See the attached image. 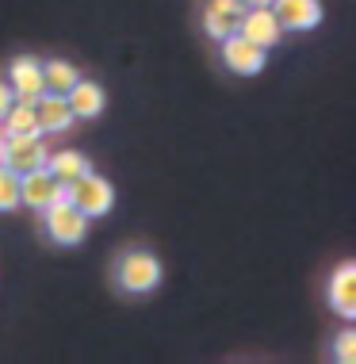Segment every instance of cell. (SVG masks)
<instances>
[{"label": "cell", "mask_w": 356, "mask_h": 364, "mask_svg": "<svg viewBox=\"0 0 356 364\" xmlns=\"http://www.w3.org/2000/svg\"><path fill=\"white\" fill-rule=\"evenodd\" d=\"M253 4H272V0H253Z\"/></svg>", "instance_id": "obj_20"}, {"label": "cell", "mask_w": 356, "mask_h": 364, "mask_svg": "<svg viewBox=\"0 0 356 364\" xmlns=\"http://www.w3.org/2000/svg\"><path fill=\"white\" fill-rule=\"evenodd\" d=\"M35 115H38V131H43V134H65L69 127L77 123L73 107H69V100L62 92H43V96H38Z\"/></svg>", "instance_id": "obj_9"}, {"label": "cell", "mask_w": 356, "mask_h": 364, "mask_svg": "<svg viewBox=\"0 0 356 364\" xmlns=\"http://www.w3.org/2000/svg\"><path fill=\"white\" fill-rule=\"evenodd\" d=\"M65 100H69V107H73L77 119H96V115L104 112L107 96H104V88L96 85V81H85V77H77V85L65 92Z\"/></svg>", "instance_id": "obj_12"}, {"label": "cell", "mask_w": 356, "mask_h": 364, "mask_svg": "<svg viewBox=\"0 0 356 364\" xmlns=\"http://www.w3.org/2000/svg\"><path fill=\"white\" fill-rule=\"evenodd\" d=\"M269 8L276 12L284 31H311V27H318V19H322L318 0H272Z\"/></svg>", "instance_id": "obj_10"}, {"label": "cell", "mask_w": 356, "mask_h": 364, "mask_svg": "<svg viewBox=\"0 0 356 364\" xmlns=\"http://www.w3.org/2000/svg\"><path fill=\"white\" fill-rule=\"evenodd\" d=\"M119 288L131 291V295H150L157 284H161V261L153 257V253L146 250H126L123 257H119Z\"/></svg>", "instance_id": "obj_1"}, {"label": "cell", "mask_w": 356, "mask_h": 364, "mask_svg": "<svg viewBox=\"0 0 356 364\" xmlns=\"http://www.w3.org/2000/svg\"><path fill=\"white\" fill-rule=\"evenodd\" d=\"M46 157H50V150H46L43 134H16V139H4V146H0V161L16 173L38 169V165H46Z\"/></svg>", "instance_id": "obj_4"}, {"label": "cell", "mask_w": 356, "mask_h": 364, "mask_svg": "<svg viewBox=\"0 0 356 364\" xmlns=\"http://www.w3.org/2000/svg\"><path fill=\"white\" fill-rule=\"evenodd\" d=\"M12 104H16V92H12V85H8V81H0V119H4V112H8Z\"/></svg>", "instance_id": "obj_19"}, {"label": "cell", "mask_w": 356, "mask_h": 364, "mask_svg": "<svg viewBox=\"0 0 356 364\" xmlns=\"http://www.w3.org/2000/svg\"><path fill=\"white\" fill-rule=\"evenodd\" d=\"M46 234L58 245H77L88 234V215L77 203H50L46 208Z\"/></svg>", "instance_id": "obj_3"}, {"label": "cell", "mask_w": 356, "mask_h": 364, "mask_svg": "<svg viewBox=\"0 0 356 364\" xmlns=\"http://www.w3.org/2000/svg\"><path fill=\"white\" fill-rule=\"evenodd\" d=\"M203 31L211 35V38H226V35H234V31H237V16L207 4V12H203Z\"/></svg>", "instance_id": "obj_16"}, {"label": "cell", "mask_w": 356, "mask_h": 364, "mask_svg": "<svg viewBox=\"0 0 356 364\" xmlns=\"http://www.w3.org/2000/svg\"><path fill=\"white\" fill-rule=\"evenodd\" d=\"M330 303L341 318H356V264L345 261L330 280Z\"/></svg>", "instance_id": "obj_11"}, {"label": "cell", "mask_w": 356, "mask_h": 364, "mask_svg": "<svg viewBox=\"0 0 356 364\" xmlns=\"http://www.w3.org/2000/svg\"><path fill=\"white\" fill-rule=\"evenodd\" d=\"M16 208H19V173L0 161V211H16Z\"/></svg>", "instance_id": "obj_17"}, {"label": "cell", "mask_w": 356, "mask_h": 364, "mask_svg": "<svg viewBox=\"0 0 356 364\" xmlns=\"http://www.w3.org/2000/svg\"><path fill=\"white\" fill-rule=\"evenodd\" d=\"M54 196H58V176L46 169V165L19 173V203H23V208L46 211L54 203Z\"/></svg>", "instance_id": "obj_8"}, {"label": "cell", "mask_w": 356, "mask_h": 364, "mask_svg": "<svg viewBox=\"0 0 356 364\" xmlns=\"http://www.w3.org/2000/svg\"><path fill=\"white\" fill-rule=\"evenodd\" d=\"M264 46H257L249 43V38H242V35H226L222 38V65L226 70H234L237 77H253V73H261L264 70Z\"/></svg>", "instance_id": "obj_6"}, {"label": "cell", "mask_w": 356, "mask_h": 364, "mask_svg": "<svg viewBox=\"0 0 356 364\" xmlns=\"http://www.w3.org/2000/svg\"><path fill=\"white\" fill-rule=\"evenodd\" d=\"M333 357H338L341 364H352V360H356V333H352V330H345L341 338H338V349H333Z\"/></svg>", "instance_id": "obj_18"}, {"label": "cell", "mask_w": 356, "mask_h": 364, "mask_svg": "<svg viewBox=\"0 0 356 364\" xmlns=\"http://www.w3.org/2000/svg\"><path fill=\"white\" fill-rule=\"evenodd\" d=\"M0 131H4V139H16V134H43L38 131V115H35V104H12L4 112V119H0Z\"/></svg>", "instance_id": "obj_14"}, {"label": "cell", "mask_w": 356, "mask_h": 364, "mask_svg": "<svg viewBox=\"0 0 356 364\" xmlns=\"http://www.w3.org/2000/svg\"><path fill=\"white\" fill-rule=\"evenodd\" d=\"M77 77H81V70H77L73 62H65V58H50V62H43V81H46V92H69V88L77 85Z\"/></svg>", "instance_id": "obj_15"}, {"label": "cell", "mask_w": 356, "mask_h": 364, "mask_svg": "<svg viewBox=\"0 0 356 364\" xmlns=\"http://www.w3.org/2000/svg\"><path fill=\"white\" fill-rule=\"evenodd\" d=\"M46 169H50L62 184H77L85 173H92V165H88V157L81 150H58L46 157Z\"/></svg>", "instance_id": "obj_13"}, {"label": "cell", "mask_w": 356, "mask_h": 364, "mask_svg": "<svg viewBox=\"0 0 356 364\" xmlns=\"http://www.w3.org/2000/svg\"><path fill=\"white\" fill-rule=\"evenodd\" d=\"M0 146H4V131H0Z\"/></svg>", "instance_id": "obj_21"}, {"label": "cell", "mask_w": 356, "mask_h": 364, "mask_svg": "<svg viewBox=\"0 0 356 364\" xmlns=\"http://www.w3.org/2000/svg\"><path fill=\"white\" fill-rule=\"evenodd\" d=\"M8 85H12V92H16L19 104H38V96L46 92L43 62H38V58H31V54L12 58V65H8Z\"/></svg>", "instance_id": "obj_5"}, {"label": "cell", "mask_w": 356, "mask_h": 364, "mask_svg": "<svg viewBox=\"0 0 356 364\" xmlns=\"http://www.w3.org/2000/svg\"><path fill=\"white\" fill-rule=\"evenodd\" d=\"M237 35L249 38V43H257V46H264V50H272V46L284 38V27H280V19H276V12L269 4H249L242 16H237Z\"/></svg>", "instance_id": "obj_2"}, {"label": "cell", "mask_w": 356, "mask_h": 364, "mask_svg": "<svg viewBox=\"0 0 356 364\" xmlns=\"http://www.w3.org/2000/svg\"><path fill=\"white\" fill-rule=\"evenodd\" d=\"M73 203L88 215V219H100V215H107L115 203L112 181H104V176H96V173H85L81 181L73 184Z\"/></svg>", "instance_id": "obj_7"}]
</instances>
